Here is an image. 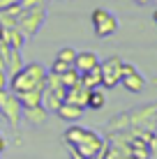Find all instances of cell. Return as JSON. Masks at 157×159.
Instances as JSON below:
<instances>
[{
  "instance_id": "cell-29",
  "label": "cell",
  "mask_w": 157,
  "mask_h": 159,
  "mask_svg": "<svg viewBox=\"0 0 157 159\" xmlns=\"http://www.w3.org/2000/svg\"><path fill=\"white\" fill-rule=\"evenodd\" d=\"M148 159H157V152H150V157Z\"/></svg>"
},
{
  "instance_id": "cell-12",
  "label": "cell",
  "mask_w": 157,
  "mask_h": 159,
  "mask_svg": "<svg viewBox=\"0 0 157 159\" xmlns=\"http://www.w3.org/2000/svg\"><path fill=\"white\" fill-rule=\"evenodd\" d=\"M21 113H23V118L28 120L30 125H44L46 118H48V111L42 106V104H39V106H23Z\"/></svg>"
},
{
  "instance_id": "cell-23",
  "label": "cell",
  "mask_w": 157,
  "mask_h": 159,
  "mask_svg": "<svg viewBox=\"0 0 157 159\" xmlns=\"http://www.w3.org/2000/svg\"><path fill=\"white\" fill-rule=\"evenodd\" d=\"M7 85H9V76H7V72H0V90H7Z\"/></svg>"
},
{
  "instance_id": "cell-10",
  "label": "cell",
  "mask_w": 157,
  "mask_h": 159,
  "mask_svg": "<svg viewBox=\"0 0 157 159\" xmlns=\"http://www.w3.org/2000/svg\"><path fill=\"white\" fill-rule=\"evenodd\" d=\"M99 65V58H97V53H93V51H81V53H76V60H74V69L76 72H88V69H93V67H97Z\"/></svg>"
},
{
  "instance_id": "cell-15",
  "label": "cell",
  "mask_w": 157,
  "mask_h": 159,
  "mask_svg": "<svg viewBox=\"0 0 157 159\" xmlns=\"http://www.w3.org/2000/svg\"><path fill=\"white\" fill-rule=\"evenodd\" d=\"M23 69V56H21V48H12L7 56V74L12 76L16 72H21Z\"/></svg>"
},
{
  "instance_id": "cell-5",
  "label": "cell",
  "mask_w": 157,
  "mask_h": 159,
  "mask_svg": "<svg viewBox=\"0 0 157 159\" xmlns=\"http://www.w3.org/2000/svg\"><path fill=\"white\" fill-rule=\"evenodd\" d=\"M106 148V141L102 139L97 131H93V129H88V134H85V139L81 141L79 145H74L72 150L76 152V155H81V157H85V159H99V155H102V150Z\"/></svg>"
},
{
  "instance_id": "cell-30",
  "label": "cell",
  "mask_w": 157,
  "mask_h": 159,
  "mask_svg": "<svg viewBox=\"0 0 157 159\" xmlns=\"http://www.w3.org/2000/svg\"><path fill=\"white\" fill-rule=\"evenodd\" d=\"M153 19H155V23H157V9H155V14H153Z\"/></svg>"
},
{
  "instance_id": "cell-32",
  "label": "cell",
  "mask_w": 157,
  "mask_h": 159,
  "mask_svg": "<svg viewBox=\"0 0 157 159\" xmlns=\"http://www.w3.org/2000/svg\"><path fill=\"white\" fill-rule=\"evenodd\" d=\"M155 122H157V116H155Z\"/></svg>"
},
{
  "instance_id": "cell-11",
  "label": "cell",
  "mask_w": 157,
  "mask_h": 159,
  "mask_svg": "<svg viewBox=\"0 0 157 159\" xmlns=\"http://www.w3.org/2000/svg\"><path fill=\"white\" fill-rule=\"evenodd\" d=\"M120 83L127 88L129 92H134V95H139V92H143V88H145V79L141 74L134 69V72H129V74H122V79H120Z\"/></svg>"
},
{
  "instance_id": "cell-4",
  "label": "cell",
  "mask_w": 157,
  "mask_h": 159,
  "mask_svg": "<svg viewBox=\"0 0 157 159\" xmlns=\"http://www.w3.org/2000/svg\"><path fill=\"white\" fill-rule=\"evenodd\" d=\"M90 21H93L95 35L102 37V39L111 37L113 32L118 30V19H116L111 12H106V9H93V14H90Z\"/></svg>"
},
{
  "instance_id": "cell-31",
  "label": "cell",
  "mask_w": 157,
  "mask_h": 159,
  "mask_svg": "<svg viewBox=\"0 0 157 159\" xmlns=\"http://www.w3.org/2000/svg\"><path fill=\"white\" fill-rule=\"evenodd\" d=\"M0 122H2V113H0Z\"/></svg>"
},
{
  "instance_id": "cell-7",
  "label": "cell",
  "mask_w": 157,
  "mask_h": 159,
  "mask_svg": "<svg viewBox=\"0 0 157 159\" xmlns=\"http://www.w3.org/2000/svg\"><path fill=\"white\" fill-rule=\"evenodd\" d=\"M65 92H67V88H44L42 90V106L46 108L48 113H56L58 108H60V104L65 102Z\"/></svg>"
},
{
  "instance_id": "cell-17",
  "label": "cell",
  "mask_w": 157,
  "mask_h": 159,
  "mask_svg": "<svg viewBox=\"0 0 157 159\" xmlns=\"http://www.w3.org/2000/svg\"><path fill=\"white\" fill-rule=\"evenodd\" d=\"M60 83H62V88H74V85H79V83H81V72H76L74 67H69L65 74H60Z\"/></svg>"
},
{
  "instance_id": "cell-16",
  "label": "cell",
  "mask_w": 157,
  "mask_h": 159,
  "mask_svg": "<svg viewBox=\"0 0 157 159\" xmlns=\"http://www.w3.org/2000/svg\"><path fill=\"white\" fill-rule=\"evenodd\" d=\"M21 102V106H39L42 104V90L39 88H32L28 92H21V95H16Z\"/></svg>"
},
{
  "instance_id": "cell-9",
  "label": "cell",
  "mask_w": 157,
  "mask_h": 159,
  "mask_svg": "<svg viewBox=\"0 0 157 159\" xmlns=\"http://www.w3.org/2000/svg\"><path fill=\"white\" fill-rule=\"evenodd\" d=\"M65 102L85 108V106H88V88L81 85V83L74 85V88H67V92H65Z\"/></svg>"
},
{
  "instance_id": "cell-3",
  "label": "cell",
  "mask_w": 157,
  "mask_h": 159,
  "mask_svg": "<svg viewBox=\"0 0 157 159\" xmlns=\"http://www.w3.org/2000/svg\"><path fill=\"white\" fill-rule=\"evenodd\" d=\"M21 111H23V106H21L19 97L9 90H0V113H2V120H7L14 129L21 122Z\"/></svg>"
},
{
  "instance_id": "cell-6",
  "label": "cell",
  "mask_w": 157,
  "mask_h": 159,
  "mask_svg": "<svg viewBox=\"0 0 157 159\" xmlns=\"http://www.w3.org/2000/svg\"><path fill=\"white\" fill-rule=\"evenodd\" d=\"M102 69V88H116L122 79V60L120 58H106L104 62H99Z\"/></svg>"
},
{
  "instance_id": "cell-8",
  "label": "cell",
  "mask_w": 157,
  "mask_h": 159,
  "mask_svg": "<svg viewBox=\"0 0 157 159\" xmlns=\"http://www.w3.org/2000/svg\"><path fill=\"white\" fill-rule=\"evenodd\" d=\"M83 111L85 108H81V106H76V104H69V102H62L60 104V108H58V118L60 120H65V122H79L81 118H83Z\"/></svg>"
},
{
  "instance_id": "cell-25",
  "label": "cell",
  "mask_w": 157,
  "mask_h": 159,
  "mask_svg": "<svg viewBox=\"0 0 157 159\" xmlns=\"http://www.w3.org/2000/svg\"><path fill=\"white\" fill-rule=\"evenodd\" d=\"M0 72H7V60L2 58V53H0Z\"/></svg>"
},
{
  "instance_id": "cell-24",
  "label": "cell",
  "mask_w": 157,
  "mask_h": 159,
  "mask_svg": "<svg viewBox=\"0 0 157 159\" xmlns=\"http://www.w3.org/2000/svg\"><path fill=\"white\" fill-rule=\"evenodd\" d=\"M134 65H127V62H122V74H129V72H134Z\"/></svg>"
},
{
  "instance_id": "cell-28",
  "label": "cell",
  "mask_w": 157,
  "mask_h": 159,
  "mask_svg": "<svg viewBox=\"0 0 157 159\" xmlns=\"http://www.w3.org/2000/svg\"><path fill=\"white\" fill-rule=\"evenodd\" d=\"M136 2H139V5H148L150 0H136Z\"/></svg>"
},
{
  "instance_id": "cell-2",
  "label": "cell",
  "mask_w": 157,
  "mask_h": 159,
  "mask_svg": "<svg viewBox=\"0 0 157 159\" xmlns=\"http://www.w3.org/2000/svg\"><path fill=\"white\" fill-rule=\"evenodd\" d=\"M46 21V7H35V9H21L16 14V28L23 32L25 39L35 37L39 28L44 25Z\"/></svg>"
},
{
  "instance_id": "cell-1",
  "label": "cell",
  "mask_w": 157,
  "mask_h": 159,
  "mask_svg": "<svg viewBox=\"0 0 157 159\" xmlns=\"http://www.w3.org/2000/svg\"><path fill=\"white\" fill-rule=\"evenodd\" d=\"M44 79H46V69L42 67L39 62H30V65H23L21 72H16L9 76V92L14 95H21V92H28L32 88H39L44 90Z\"/></svg>"
},
{
  "instance_id": "cell-21",
  "label": "cell",
  "mask_w": 157,
  "mask_h": 159,
  "mask_svg": "<svg viewBox=\"0 0 157 159\" xmlns=\"http://www.w3.org/2000/svg\"><path fill=\"white\" fill-rule=\"evenodd\" d=\"M21 9H35V7H46V0H21Z\"/></svg>"
},
{
  "instance_id": "cell-26",
  "label": "cell",
  "mask_w": 157,
  "mask_h": 159,
  "mask_svg": "<svg viewBox=\"0 0 157 159\" xmlns=\"http://www.w3.org/2000/svg\"><path fill=\"white\" fill-rule=\"evenodd\" d=\"M69 159H85V157H81V155H76V152L72 150V148H69ZM95 159V157H93Z\"/></svg>"
},
{
  "instance_id": "cell-20",
  "label": "cell",
  "mask_w": 157,
  "mask_h": 159,
  "mask_svg": "<svg viewBox=\"0 0 157 159\" xmlns=\"http://www.w3.org/2000/svg\"><path fill=\"white\" fill-rule=\"evenodd\" d=\"M0 28H16V16L7 9H0Z\"/></svg>"
},
{
  "instance_id": "cell-22",
  "label": "cell",
  "mask_w": 157,
  "mask_h": 159,
  "mask_svg": "<svg viewBox=\"0 0 157 159\" xmlns=\"http://www.w3.org/2000/svg\"><path fill=\"white\" fill-rule=\"evenodd\" d=\"M69 67H72V65H67V62H62V60H58V58H56V62L51 65V72H53V74H65Z\"/></svg>"
},
{
  "instance_id": "cell-13",
  "label": "cell",
  "mask_w": 157,
  "mask_h": 159,
  "mask_svg": "<svg viewBox=\"0 0 157 159\" xmlns=\"http://www.w3.org/2000/svg\"><path fill=\"white\" fill-rule=\"evenodd\" d=\"M81 85H85L88 90H93V88H102V69H99V65L81 74Z\"/></svg>"
},
{
  "instance_id": "cell-18",
  "label": "cell",
  "mask_w": 157,
  "mask_h": 159,
  "mask_svg": "<svg viewBox=\"0 0 157 159\" xmlns=\"http://www.w3.org/2000/svg\"><path fill=\"white\" fill-rule=\"evenodd\" d=\"M7 39L12 48H23V44H25V37L19 28H7Z\"/></svg>"
},
{
  "instance_id": "cell-19",
  "label": "cell",
  "mask_w": 157,
  "mask_h": 159,
  "mask_svg": "<svg viewBox=\"0 0 157 159\" xmlns=\"http://www.w3.org/2000/svg\"><path fill=\"white\" fill-rule=\"evenodd\" d=\"M56 58L74 67V60H76V51H74L72 46H65V48H60V51H58V56H56Z\"/></svg>"
},
{
  "instance_id": "cell-14",
  "label": "cell",
  "mask_w": 157,
  "mask_h": 159,
  "mask_svg": "<svg viewBox=\"0 0 157 159\" xmlns=\"http://www.w3.org/2000/svg\"><path fill=\"white\" fill-rule=\"evenodd\" d=\"M104 104H106V97H104V90H102V88H93V90H88V106H85V108L102 111Z\"/></svg>"
},
{
  "instance_id": "cell-27",
  "label": "cell",
  "mask_w": 157,
  "mask_h": 159,
  "mask_svg": "<svg viewBox=\"0 0 157 159\" xmlns=\"http://www.w3.org/2000/svg\"><path fill=\"white\" fill-rule=\"evenodd\" d=\"M5 148H7V141H5V136H2V134H0V152H2V150H5Z\"/></svg>"
},
{
  "instance_id": "cell-33",
  "label": "cell",
  "mask_w": 157,
  "mask_h": 159,
  "mask_svg": "<svg viewBox=\"0 0 157 159\" xmlns=\"http://www.w3.org/2000/svg\"><path fill=\"white\" fill-rule=\"evenodd\" d=\"M0 159H2V157H0Z\"/></svg>"
}]
</instances>
